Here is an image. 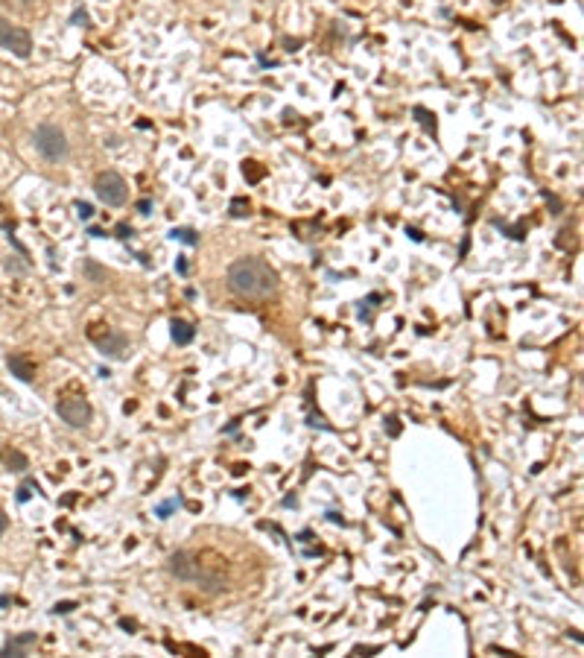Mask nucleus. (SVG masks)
I'll list each match as a JSON object with an SVG mask.
<instances>
[{
  "mask_svg": "<svg viewBox=\"0 0 584 658\" xmlns=\"http://www.w3.org/2000/svg\"><path fill=\"white\" fill-rule=\"evenodd\" d=\"M6 529H9V518H6V515H3V512H0V535H3Z\"/></svg>",
  "mask_w": 584,
  "mask_h": 658,
  "instance_id": "a878e982",
  "label": "nucleus"
},
{
  "mask_svg": "<svg viewBox=\"0 0 584 658\" xmlns=\"http://www.w3.org/2000/svg\"><path fill=\"white\" fill-rule=\"evenodd\" d=\"M170 237H173V240H181V243H187V246H196V243H199V237H196L193 228H173Z\"/></svg>",
  "mask_w": 584,
  "mask_h": 658,
  "instance_id": "f8f14e48",
  "label": "nucleus"
},
{
  "mask_svg": "<svg viewBox=\"0 0 584 658\" xmlns=\"http://www.w3.org/2000/svg\"><path fill=\"white\" fill-rule=\"evenodd\" d=\"M170 571H173L178 579H184V582H205V588H219V582H216L213 576L205 574V567L199 564V559L187 550H178V553L170 556Z\"/></svg>",
  "mask_w": 584,
  "mask_h": 658,
  "instance_id": "7ed1b4c3",
  "label": "nucleus"
},
{
  "mask_svg": "<svg viewBox=\"0 0 584 658\" xmlns=\"http://www.w3.org/2000/svg\"><path fill=\"white\" fill-rule=\"evenodd\" d=\"M88 21H91V18H88V12H85V9H76V12H73V18H70V24H76V26H91Z\"/></svg>",
  "mask_w": 584,
  "mask_h": 658,
  "instance_id": "aec40b11",
  "label": "nucleus"
},
{
  "mask_svg": "<svg viewBox=\"0 0 584 658\" xmlns=\"http://www.w3.org/2000/svg\"><path fill=\"white\" fill-rule=\"evenodd\" d=\"M415 117L420 120V126H424V129L435 132V117H432V114H430V111H427V108H424V106H418V108H415Z\"/></svg>",
  "mask_w": 584,
  "mask_h": 658,
  "instance_id": "4468645a",
  "label": "nucleus"
},
{
  "mask_svg": "<svg viewBox=\"0 0 584 658\" xmlns=\"http://www.w3.org/2000/svg\"><path fill=\"white\" fill-rule=\"evenodd\" d=\"M170 334H173L175 345H190L193 337H196V328L190 322H184V319H173L170 322Z\"/></svg>",
  "mask_w": 584,
  "mask_h": 658,
  "instance_id": "9d476101",
  "label": "nucleus"
},
{
  "mask_svg": "<svg viewBox=\"0 0 584 658\" xmlns=\"http://www.w3.org/2000/svg\"><path fill=\"white\" fill-rule=\"evenodd\" d=\"M76 214H79L82 220H91V217H93V205H91V202H76Z\"/></svg>",
  "mask_w": 584,
  "mask_h": 658,
  "instance_id": "6ab92c4d",
  "label": "nucleus"
},
{
  "mask_svg": "<svg viewBox=\"0 0 584 658\" xmlns=\"http://www.w3.org/2000/svg\"><path fill=\"white\" fill-rule=\"evenodd\" d=\"M35 149L44 155L47 161H61L70 153L64 132L58 129V126H53V123H41L35 129Z\"/></svg>",
  "mask_w": 584,
  "mask_h": 658,
  "instance_id": "f03ea898",
  "label": "nucleus"
},
{
  "mask_svg": "<svg viewBox=\"0 0 584 658\" xmlns=\"http://www.w3.org/2000/svg\"><path fill=\"white\" fill-rule=\"evenodd\" d=\"M56 412H58V418L68 424V427H85V424L91 422V415H93L91 404L82 398V395H68V398H61L56 404Z\"/></svg>",
  "mask_w": 584,
  "mask_h": 658,
  "instance_id": "39448f33",
  "label": "nucleus"
},
{
  "mask_svg": "<svg viewBox=\"0 0 584 658\" xmlns=\"http://www.w3.org/2000/svg\"><path fill=\"white\" fill-rule=\"evenodd\" d=\"M406 234L412 237V240H418V243H420V240H424V234H420L418 228H406Z\"/></svg>",
  "mask_w": 584,
  "mask_h": 658,
  "instance_id": "393cba45",
  "label": "nucleus"
},
{
  "mask_svg": "<svg viewBox=\"0 0 584 658\" xmlns=\"http://www.w3.org/2000/svg\"><path fill=\"white\" fill-rule=\"evenodd\" d=\"M178 506H181V497H170V500H164V503L155 509V515H158V518H170V512L178 509Z\"/></svg>",
  "mask_w": 584,
  "mask_h": 658,
  "instance_id": "ddd939ff",
  "label": "nucleus"
},
{
  "mask_svg": "<svg viewBox=\"0 0 584 658\" xmlns=\"http://www.w3.org/2000/svg\"><path fill=\"white\" fill-rule=\"evenodd\" d=\"M6 366H9L12 375L18 377V380H23V383H33L35 380V366L26 354H12L9 360H6Z\"/></svg>",
  "mask_w": 584,
  "mask_h": 658,
  "instance_id": "1a4fd4ad",
  "label": "nucleus"
},
{
  "mask_svg": "<svg viewBox=\"0 0 584 658\" xmlns=\"http://www.w3.org/2000/svg\"><path fill=\"white\" fill-rule=\"evenodd\" d=\"M93 342L100 345V351L105 354V357H114V360H123V357H128V337L123 334V331H108L105 328V337H100V334H91Z\"/></svg>",
  "mask_w": 584,
  "mask_h": 658,
  "instance_id": "0eeeda50",
  "label": "nucleus"
},
{
  "mask_svg": "<svg viewBox=\"0 0 584 658\" xmlns=\"http://www.w3.org/2000/svg\"><path fill=\"white\" fill-rule=\"evenodd\" d=\"M114 231H117V237H120V240H128V237L135 234V231H132V225H126V223H120Z\"/></svg>",
  "mask_w": 584,
  "mask_h": 658,
  "instance_id": "4be33fe9",
  "label": "nucleus"
},
{
  "mask_svg": "<svg viewBox=\"0 0 584 658\" xmlns=\"http://www.w3.org/2000/svg\"><path fill=\"white\" fill-rule=\"evenodd\" d=\"M231 214H234V217H245V214H248V199H234L231 202Z\"/></svg>",
  "mask_w": 584,
  "mask_h": 658,
  "instance_id": "a211bd4d",
  "label": "nucleus"
},
{
  "mask_svg": "<svg viewBox=\"0 0 584 658\" xmlns=\"http://www.w3.org/2000/svg\"><path fill=\"white\" fill-rule=\"evenodd\" d=\"M85 272L91 275V281H103V278H105V275H103V270H100V266H96L93 260H85Z\"/></svg>",
  "mask_w": 584,
  "mask_h": 658,
  "instance_id": "f3484780",
  "label": "nucleus"
},
{
  "mask_svg": "<svg viewBox=\"0 0 584 658\" xmlns=\"http://www.w3.org/2000/svg\"><path fill=\"white\" fill-rule=\"evenodd\" d=\"M228 287L245 298H269L278 290V272L263 258H240L228 266Z\"/></svg>",
  "mask_w": 584,
  "mask_h": 658,
  "instance_id": "f257e3e1",
  "label": "nucleus"
},
{
  "mask_svg": "<svg viewBox=\"0 0 584 658\" xmlns=\"http://www.w3.org/2000/svg\"><path fill=\"white\" fill-rule=\"evenodd\" d=\"M93 190H96L100 202H105V205H123V202H126V196H128L126 178L120 176V173H114V170H105V173H100V176H96V182H93Z\"/></svg>",
  "mask_w": 584,
  "mask_h": 658,
  "instance_id": "20e7f679",
  "label": "nucleus"
},
{
  "mask_svg": "<svg viewBox=\"0 0 584 658\" xmlns=\"http://www.w3.org/2000/svg\"><path fill=\"white\" fill-rule=\"evenodd\" d=\"M377 302H380V295L371 293L368 298H365V307H360V316L365 319V322H371V307H377Z\"/></svg>",
  "mask_w": 584,
  "mask_h": 658,
  "instance_id": "2eb2a0df",
  "label": "nucleus"
},
{
  "mask_svg": "<svg viewBox=\"0 0 584 658\" xmlns=\"http://www.w3.org/2000/svg\"><path fill=\"white\" fill-rule=\"evenodd\" d=\"M149 208H152L149 199H140V202H138V211H140V214H149Z\"/></svg>",
  "mask_w": 584,
  "mask_h": 658,
  "instance_id": "b1692460",
  "label": "nucleus"
},
{
  "mask_svg": "<svg viewBox=\"0 0 584 658\" xmlns=\"http://www.w3.org/2000/svg\"><path fill=\"white\" fill-rule=\"evenodd\" d=\"M120 626H123V629H135V620H126V617H123V620H120Z\"/></svg>",
  "mask_w": 584,
  "mask_h": 658,
  "instance_id": "bb28decb",
  "label": "nucleus"
},
{
  "mask_svg": "<svg viewBox=\"0 0 584 658\" xmlns=\"http://www.w3.org/2000/svg\"><path fill=\"white\" fill-rule=\"evenodd\" d=\"M6 465H9L12 471H26L29 468V462H26V457H23L21 451H6Z\"/></svg>",
  "mask_w": 584,
  "mask_h": 658,
  "instance_id": "9b49d317",
  "label": "nucleus"
},
{
  "mask_svg": "<svg viewBox=\"0 0 584 658\" xmlns=\"http://www.w3.org/2000/svg\"><path fill=\"white\" fill-rule=\"evenodd\" d=\"M38 635L35 632H21V635H12L9 641L3 644L0 655H29V646H35Z\"/></svg>",
  "mask_w": 584,
  "mask_h": 658,
  "instance_id": "6e6552de",
  "label": "nucleus"
},
{
  "mask_svg": "<svg viewBox=\"0 0 584 658\" xmlns=\"http://www.w3.org/2000/svg\"><path fill=\"white\" fill-rule=\"evenodd\" d=\"M0 47H3V50H12L15 56L26 59V56L33 53V38H29V33H26V29H21V26H12L6 18H0Z\"/></svg>",
  "mask_w": 584,
  "mask_h": 658,
  "instance_id": "423d86ee",
  "label": "nucleus"
},
{
  "mask_svg": "<svg viewBox=\"0 0 584 658\" xmlns=\"http://www.w3.org/2000/svg\"><path fill=\"white\" fill-rule=\"evenodd\" d=\"M33 489L38 492V483H35V480H26V483H23L21 489H18V503H26V500H29V494H33Z\"/></svg>",
  "mask_w": 584,
  "mask_h": 658,
  "instance_id": "dca6fc26",
  "label": "nucleus"
},
{
  "mask_svg": "<svg viewBox=\"0 0 584 658\" xmlns=\"http://www.w3.org/2000/svg\"><path fill=\"white\" fill-rule=\"evenodd\" d=\"M175 270H178V275H187V260L178 258V260H175Z\"/></svg>",
  "mask_w": 584,
  "mask_h": 658,
  "instance_id": "5701e85b",
  "label": "nucleus"
},
{
  "mask_svg": "<svg viewBox=\"0 0 584 658\" xmlns=\"http://www.w3.org/2000/svg\"><path fill=\"white\" fill-rule=\"evenodd\" d=\"M73 609H76V603H56V606H53V614H70Z\"/></svg>",
  "mask_w": 584,
  "mask_h": 658,
  "instance_id": "412c9836",
  "label": "nucleus"
}]
</instances>
